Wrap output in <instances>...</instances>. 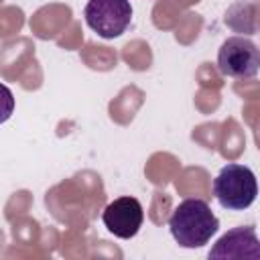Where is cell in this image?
Segmentation results:
<instances>
[{"instance_id": "7a4b0ae2", "label": "cell", "mask_w": 260, "mask_h": 260, "mask_svg": "<svg viewBox=\"0 0 260 260\" xmlns=\"http://www.w3.org/2000/svg\"><path fill=\"white\" fill-rule=\"evenodd\" d=\"M213 195L223 209L244 211L248 209L258 195L256 177L246 165H225L213 179Z\"/></svg>"}, {"instance_id": "5b68a950", "label": "cell", "mask_w": 260, "mask_h": 260, "mask_svg": "<svg viewBox=\"0 0 260 260\" xmlns=\"http://www.w3.org/2000/svg\"><path fill=\"white\" fill-rule=\"evenodd\" d=\"M102 221L108 228L110 234L122 240L134 238L144 221V209L142 203L136 197H118L112 203L106 205L102 211Z\"/></svg>"}, {"instance_id": "6da1fadb", "label": "cell", "mask_w": 260, "mask_h": 260, "mask_svg": "<svg viewBox=\"0 0 260 260\" xmlns=\"http://www.w3.org/2000/svg\"><path fill=\"white\" fill-rule=\"evenodd\" d=\"M217 228H219V219L203 199L181 201L169 217L171 236L181 248L205 246L211 240V236H215Z\"/></svg>"}, {"instance_id": "3957f363", "label": "cell", "mask_w": 260, "mask_h": 260, "mask_svg": "<svg viewBox=\"0 0 260 260\" xmlns=\"http://www.w3.org/2000/svg\"><path fill=\"white\" fill-rule=\"evenodd\" d=\"M83 18L98 37L116 39L130 26L132 6L128 0H87Z\"/></svg>"}, {"instance_id": "8992f818", "label": "cell", "mask_w": 260, "mask_h": 260, "mask_svg": "<svg viewBox=\"0 0 260 260\" xmlns=\"http://www.w3.org/2000/svg\"><path fill=\"white\" fill-rule=\"evenodd\" d=\"M209 258H260V242L252 225H240L223 234L209 250Z\"/></svg>"}, {"instance_id": "277c9868", "label": "cell", "mask_w": 260, "mask_h": 260, "mask_svg": "<svg viewBox=\"0 0 260 260\" xmlns=\"http://www.w3.org/2000/svg\"><path fill=\"white\" fill-rule=\"evenodd\" d=\"M260 67L258 47L244 37H230L221 43L217 51V69L225 77L234 79H252Z\"/></svg>"}, {"instance_id": "52a82bcc", "label": "cell", "mask_w": 260, "mask_h": 260, "mask_svg": "<svg viewBox=\"0 0 260 260\" xmlns=\"http://www.w3.org/2000/svg\"><path fill=\"white\" fill-rule=\"evenodd\" d=\"M12 112H14V95L10 87L0 83V124H4L12 116Z\"/></svg>"}]
</instances>
